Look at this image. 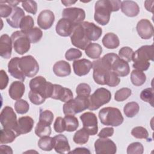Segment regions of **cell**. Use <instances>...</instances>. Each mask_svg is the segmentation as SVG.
<instances>
[{
    "label": "cell",
    "mask_w": 154,
    "mask_h": 154,
    "mask_svg": "<svg viewBox=\"0 0 154 154\" xmlns=\"http://www.w3.org/2000/svg\"><path fill=\"white\" fill-rule=\"evenodd\" d=\"M14 109L17 113L23 114L26 113L29 109V103L24 99L17 100L14 103Z\"/></svg>",
    "instance_id": "obj_44"
},
{
    "label": "cell",
    "mask_w": 154,
    "mask_h": 154,
    "mask_svg": "<svg viewBox=\"0 0 154 154\" xmlns=\"http://www.w3.org/2000/svg\"><path fill=\"white\" fill-rule=\"evenodd\" d=\"M85 52L87 57L91 59H98L102 52L101 46L96 43H90L85 49Z\"/></svg>",
    "instance_id": "obj_31"
},
{
    "label": "cell",
    "mask_w": 154,
    "mask_h": 154,
    "mask_svg": "<svg viewBox=\"0 0 154 154\" xmlns=\"http://www.w3.org/2000/svg\"><path fill=\"white\" fill-rule=\"evenodd\" d=\"M95 152L97 154H114L117 146L114 142L107 138H99L94 143Z\"/></svg>",
    "instance_id": "obj_13"
},
{
    "label": "cell",
    "mask_w": 154,
    "mask_h": 154,
    "mask_svg": "<svg viewBox=\"0 0 154 154\" xmlns=\"http://www.w3.org/2000/svg\"><path fill=\"white\" fill-rule=\"evenodd\" d=\"M22 6L28 13L35 14L37 11V4L34 1H26L22 2Z\"/></svg>",
    "instance_id": "obj_52"
},
{
    "label": "cell",
    "mask_w": 154,
    "mask_h": 154,
    "mask_svg": "<svg viewBox=\"0 0 154 154\" xmlns=\"http://www.w3.org/2000/svg\"><path fill=\"white\" fill-rule=\"evenodd\" d=\"M69 153H80V154H82V153H84V154H90L91 152L90 151L85 148V147H77V148H75L72 151H70Z\"/></svg>",
    "instance_id": "obj_57"
},
{
    "label": "cell",
    "mask_w": 154,
    "mask_h": 154,
    "mask_svg": "<svg viewBox=\"0 0 154 154\" xmlns=\"http://www.w3.org/2000/svg\"><path fill=\"white\" fill-rule=\"evenodd\" d=\"M63 119L66 131L73 132L77 129L79 126V122L74 115H66Z\"/></svg>",
    "instance_id": "obj_34"
},
{
    "label": "cell",
    "mask_w": 154,
    "mask_h": 154,
    "mask_svg": "<svg viewBox=\"0 0 154 154\" xmlns=\"http://www.w3.org/2000/svg\"><path fill=\"white\" fill-rule=\"evenodd\" d=\"M81 24L83 26L87 35L90 42L97 40L102 35V28L95 25L94 23L85 21L82 22Z\"/></svg>",
    "instance_id": "obj_21"
},
{
    "label": "cell",
    "mask_w": 154,
    "mask_h": 154,
    "mask_svg": "<svg viewBox=\"0 0 154 154\" xmlns=\"http://www.w3.org/2000/svg\"><path fill=\"white\" fill-rule=\"evenodd\" d=\"M103 46L109 49H114L119 47L120 41L118 36L112 32L106 33L102 38Z\"/></svg>",
    "instance_id": "obj_30"
},
{
    "label": "cell",
    "mask_w": 154,
    "mask_h": 154,
    "mask_svg": "<svg viewBox=\"0 0 154 154\" xmlns=\"http://www.w3.org/2000/svg\"><path fill=\"white\" fill-rule=\"evenodd\" d=\"M89 135V134L82 128L75 133L73 140L77 144H84L88 142Z\"/></svg>",
    "instance_id": "obj_38"
},
{
    "label": "cell",
    "mask_w": 154,
    "mask_h": 154,
    "mask_svg": "<svg viewBox=\"0 0 154 154\" xmlns=\"http://www.w3.org/2000/svg\"><path fill=\"white\" fill-rule=\"evenodd\" d=\"M120 82V79L113 71L111 70L108 72L106 79V85L111 87H114L118 85Z\"/></svg>",
    "instance_id": "obj_50"
},
{
    "label": "cell",
    "mask_w": 154,
    "mask_h": 154,
    "mask_svg": "<svg viewBox=\"0 0 154 154\" xmlns=\"http://www.w3.org/2000/svg\"><path fill=\"white\" fill-rule=\"evenodd\" d=\"M154 1H146L144 2V7L146 8V9L149 11H150L152 13H153V4Z\"/></svg>",
    "instance_id": "obj_59"
},
{
    "label": "cell",
    "mask_w": 154,
    "mask_h": 154,
    "mask_svg": "<svg viewBox=\"0 0 154 154\" xmlns=\"http://www.w3.org/2000/svg\"><path fill=\"white\" fill-rule=\"evenodd\" d=\"M92 67V62L85 58L76 60L73 63V69L74 73L79 76L87 75L90 72Z\"/></svg>",
    "instance_id": "obj_20"
},
{
    "label": "cell",
    "mask_w": 154,
    "mask_h": 154,
    "mask_svg": "<svg viewBox=\"0 0 154 154\" xmlns=\"http://www.w3.org/2000/svg\"><path fill=\"white\" fill-rule=\"evenodd\" d=\"M53 72L58 77H65L71 73V67L69 63L64 60L56 62L53 66Z\"/></svg>",
    "instance_id": "obj_29"
},
{
    "label": "cell",
    "mask_w": 154,
    "mask_h": 154,
    "mask_svg": "<svg viewBox=\"0 0 154 154\" xmlns=\"http://www.w3.org/2000/svg\"><path fill=\"white\" fill-rule=\"evenodd\" d=\"M34 123V120L29 116H23L19 118L14 130L17 136L30 132L32 129Z\"/></svg>",
    "instance_id": "obj_17"
},
{
    "label": "cell",
    "mask_w": 154,
    "mask_h": 154,
    "mask_svg": "<svg viewBox=\"0 0 154 154\" xmlns=\"http://www.w3.org/2000/svg\"><path fill=\"white\" fill-rule=\"evenodd\" d=\"M25 90V86L22 81H16L11 84L8 89V94L12 99L17 100L23 96Z\"/></svg>",
    "instance_id": "obj_28"
},
{
    "label": "cell",
    "mask_w": 154,
    "mask_h": 154,
    "mask_svg": "<svg viewBox=\"0 0 154 154\" xmlns=\"http://www.w3.org/2000/svg\"><path fill=\"white\" fill-rule=\"evenodd\" d=\"M19 66L25 76L31 78L37 75L39 70V65L32 55H26L20 58Z\"/></svg>",
    "instance_id": "obj_8"
},
{
    "label": "cell",
    "mask_w": 154,
    "mask_h": 154,
    "mask_svg": "<svg viewBox=\"0 0 154 154\" xmlns=\"http://www.w3.org/2000/svg\"><path fill=\"white\" fill-rule=\"evenodd\" d=\"M136 29L138 35L143 39L147 40L153 37V26L148 19H143L138 21Z\"/></svg>",
    "instance_id": "obj_15"
},
{
    "label": "cell",
    "mask_w": 154,
    "mask_h": 154,
    "mask_svg": "<svg viewBox=\"0 0 154 154\" xmlns=\"http://www.w3.org/2000/svg\"><path fill=\"white\" fill-rule=\"evenodd\" d=\"M121 11L128 17L137 16L140 13V7L137 2L133 1H123L121 2Z\"/></svg>",
    "instance_id": "obj_27"
},
{
    "label": "cell",
    "mask_w": 154,
    "mask_h": 154,
    "mask_svg": "<svg viewBox=\"0 0 154 154\" xmlns=\"http://www.w3.org/2000/svg\"><path fill=\"white\" fill-rule=\"evenodd\" d=\"M13 7L6 1H0V15L1 17H8L13 11Z\"/></svg>",
    "instance_id": "obj_53"
},
{
    "label": "cell",
    "mask_w": 154,
    "mask_h": 154,
    "mask_svg": "<svg viewBox=\"0 0 154 154\" xmlns=\"http://www.w3.org/2000/svg\"><path fill=\"white\" fill-rule=\"evenodd\" d=\"M0 152H1V153H7V154L13 153V150L11 147L6 145H1L0 146Z\"/></svg>",
    "instance_id": "obj_58"
},
{
    "label": "cell",
    "mask_w": 154,
    "mask_h": 154,
    "mask_svg": "<svg viewBox=\"0 0 154 154\" xmlns=\"http://www.w3.org/2000/svg\"><path fill=\"white\" fill-rule=\"evenodd\" d=\"M34 25V21L33 18L31 16L27 15L24 16L22 19L19 28H20L21 31L25 33L31 29L33 28Z\"/></svg>",
    "instance_id": "obj_40"
},
{
    "label": "cell",
    "mask_w": 154,
    "mask_h": 154,
    "mask_svg": "<svg viewBox=\"0 0 154 154\" xmlns=\"http://www.w3.org/2000/svg\"><path fill=\"white\" fill-rule=\"evenodd\" d=\"M0 122L4 128L15 130L17 123V116L11 107L6 106L2 109L0 114Z\"/></svg>",
    "instance_id": "obj_10"
},
{
    "label": "cell",
    "mask_w": 154,
    "mask_h": 154,
    "mask_svg": "<svg viewBox=\"0 0 154 154\" xmlns=\"http://www.w3.org/2000/svg\"><path fill=\"white\" fill-rule=\"evenodd\" d=\"M153 45H144L134 52L132 60L134 61L133 67L140 71L147 70L150 66L149 61H153Z\"/></svg>",
    "instance_id": "obj_2"
},
{
    "label": "cell",
    "mask_w": 154,
    "mask_h": 154,
    "mask_svg": "<svg viewBox=\"0 0 154 154\" xmlns=\"http://www.w3.org/2000/svg\"><path fill=\"white\" fill-rule=\"evenodd\" d=\"M28 98L31 103L34 105H41L45 102L46 99L40 94L30 90L28 93Z\"/></svg>",
    "instance_id": "obj_51"
},
{
    "label": "cell",
    "mask_w": 154,
    "mask_h": 154,
    "mask_svg": "<svg viewBox=\"0 0 154 154\" xmlns=\"http://www.w3.org/2000/svg\"><path fill=\"white\" fill-rule=\"evenodd\" d=\"M62 16L70 20L75 25L82 23L85 18V12L81 8H66L63 10Z\"/></svg>",
    "instance_id": "obj_14"
},
{
    "label": "cell",
    "mask_w": 154,
    "mask_h": 154,
    "mask_svg": "<svg viewBox=\"0 0 154 154\" xmlns=\"http://www.w3.org/2000/svg\"><path fill=\"white\" fill-rule=\"evenodd\" d=\"M83 128L90 135H94L98 132L97 119L96 114L91 112H86L80 116Z\"/></svg>",
    "instance_id": "obj_11"
},
{
    "label": "cell",
    "mask_w": 154,
    "mask_h": 154,
    "mask_svg": "<svg viewBox=\"0 0 154 154\" xmlns=\"http://www.w3.org/2000/svg\"><path fill=\"white\" fill-rule=\"evenodd\" d=\"M6 2L9 4L11 7L14 8L16 7H17V4L19 3V1H6Z\"/></svg>",
    "instance_id": "obj_60"
},
{
    "label": "cell",
    "mask_w": 154,
    "mask_h": 154,
    "mask_svg": "<svg viewBox=\"0 0 154 154\" xmlns=\"http://www.w3.org/2000/svg\"><path fill=\"white\" fill-rule=\"evenodd\" d=\"M131 81L134 85L141 86L145 83L146 76L143 71L135 69L131 73Z\"/></svg>",
    "instance_id": "obj_33"
},
{
    "label": "cell",
    "mask_w": 154,
    "mask_h": 154,
    "mask_svg": "<svg viewBox=\"0 0 154 154\" xmlns=\"http://www.w3.org/2000/svg\"><path fill=\"white\" fill-rule=\"evenodd\" d=\"M14 51L19 55L26 53L30 49L31 42L26 35L21 31H16L11 35Z\"/></svg>",
    "instance_id": "obj_7"
},
{
    "label": "cell",
    "mask_w": 154,
    "mask_h": 154,
    "mask_svg": "<svg viewBox=\"0 0 154 154\" xmlns=\"http://www.w3.org/2000/svg\"><path fill=\"white\" fill-rule=\"evenodd\" d=\"M133 54L134 51L132 48L128 46H124L119 50L118 56L120 58L128 63L132 61Z\"/></svg>",
    "instance_id": "obj_43"
},
{
    "label": "cell",
    "mask_w": 154,
    "mask_h": 154,
    "mask_svg": "<svg viewBox=\"0 0 154 154\" xmlns=\"http://www.w3.org/2000/svg\"><path fill=\"white\" fill-rule=\"evenodd\" d=\"M154 91L153 88H147L144 89L140 93V98L144 102H147L152 106H153Z\"/></svg>",
    "instance_id": "obj_42"
},
{
    "label": "cell",
    "mask_w": 154,
    "mask_h": 154,
    "mask_svg": "<svg viewBox=\"0 0 154 154\" xmlns=\"http://www.w3.org/2000/svg\"><path fill=\"white\" fill-rule=\"evenodd\" d=\"M93 77L96 83L99 85H106V79L109 70L102 63L100 58L92 62Z\"/></svg>",
    "instance_id": "obj_12"
},
{
    "label": "cell",
    "mask_w": 154,
    "mask_h": 154,
    "mask_svg": "<svg viewBox=\"0 0 154 154\" xmlns=\"http://www.w3.org/2000/svg\"><path fill=\"white\" fill-rule=\"evenodd\" d=\"M29 88L31 91L37 92L45 99H47L51 97L54 84L48 82L44 77L38 76L30 81Z\"/></svg>",
    "instance_id": "obj_6"
},
{
    "label": "cell",
    "mask_w": 154,
    "mask_h": 154,
    "mask_svg": "<svg viewBox=\"0 0 154 154\" xmlns=\"http://www.w3.org/2000/svg\"><path fill=\"white\" fill-rule=\"evenodd\" d=\"M140 110V106L135 102H130L127 103L124 108L123 111L125 116L128 117L132 118L136 116Z\"/></svg>",
    "instance_id": "obj_36"
},
{
    "label": "cell",
    "mask_w": 154,
    "mask_h": 154,
    "mask_svg": "<svg viewBox=\"0 0 154 154\" xmlns=\"http://www.w3.org/2000/svg\"><path fill=\"white\" fill-rule=\"evenodd\" d=\"M54 137L49 136H45L41 137L38 141V147L45 151H51L54 147Z\"/></svg>",
    "instance_id": "obj_35"
},
{
    "label": "cell",
    "mask_w": 154,
    "mask_h": 154,
    "mask_svg": "<svg viewBox=\"0 0 154 154\" xmlns=\"http://www.w3.org/2000/svg\"><path fill=\"white\" fill-rule=\"evenodd\" d=\"M54 114L50 110L40 111L39 116V121L44 123L51 125L53 122Z\"/></svg>",
    "instance_id": "obj_47"
},
{
    "label": "cell",
    "mask_w": 154,
    "mask_h": 154,
    "mask_svg": "<svg viewBox=\"0 0 154 154\" xmlns=\"http://www.w3.org/2000/svg\"><path fill=\"white\" fill-rule=\"evenodd\" d=\"M12 40L7 34H2L0 37V55L4 58H10L12 52Z\"/></svg>",
    "instance_id": "obj_22"
},
{
    "label": "cell",
    "mask_w": 154,
    "mask_h": 154,
    "mask_svg": "<svg viewBox=\"0 0 154 154\" xmlns=\"http://www.w3.org/2000/svg\"><path fill=\"white\" fill-rule=\"evenodd\" d=\"M76 2V1H61V3L64 4V6L68 7L72 4H74Z\"/></svg>",
    "instance_id": "obj_61"
},
{
    "label": "cell",
    "mask_w": 154,
    "mask_h": 154,
    "mask_svg": "<svg viewBox=\"0 0 154 154\" xmlns=\"http://www.w3.org/2000/svg\"><path fill=\"white\" fill-rule=\"evenodd\" d=\"M75 25V24L69 19L63 17L57 23L55 30L59 35L61 37H68L71 35Z\"/></svg>",
    "instance_id": "obj_19"
},
{
    "label": "cell",
    "mask_w": 154,
    "mask_h": 154,
    "mask_svg": "<svg viewBox=\"0 0 154 154\" xmlns=\"http://www.w3.org/2000/svg\"><path fill=\"white\" fill-rule=\"evenodd\" d=\"M82 55V52L76 48H70L68 49L65 54V58L67 61L76 60Z\"/></svg>",
    "instance_id": "obj_49"
},
{
    "label": "cell",
    "mask_w": 154,
    "mask_h": 154,
    "mask_svg": "<svg viewBox=\"0 0 154 154\" xmlns=\"http://www.w3.org/2000/svg\"><path fill=\"white\" fill-rule=\"evenodd\" d=\"M70 40L74 46L82 50H85L91 43L81 23L75 25L70 35Z\"/></svg>",
    "instance_id": "obj_9"
},
{
    "label": "cell",
    "mask_w": 154,
    "mask_h": 154,
    "mask_svg": "<svg viewBox=\"0 0 154 154\" xmlns=\"http://www.w3.org/2000/svg\"><path fill=\"white\" fill-rule=\"evenodd\" d=\"M24 16H25L24 11L20 7H16L13 8L11 14L7 18L6 20L11 27L18 28L20 27V22Z\"/></svg>",
    "instance_id": "obj_24"
},
{
    "label": "cell",
    "mask_w": 154,
    "mask_h": 154,
    "mask_svg": "<svg viewBox=\"0 0 154 154\" xmlns=\"http://www.w3.org/2000/svg\"><path fill=\"white\" fill-rule=\"evenodd\" d=\"M76 93L79 96L89 97L91 93V87L86 83H81L76 87Z\"/></svg>",
    "instance_id": "obj_48"
},
{
    "label": "cell",
    "mask_w": 154,
    "mask_h": 154,
    "mask_svg": "<svg viewBox=\"0 0 154 154\" xmlns=\"http://www.w3.org/2000/svg\"><path fill=\"white\" fill-rule=\"evenodd\" d=\"M112 71L118 76H126L128 75L130 72L129 65L128 62L120 58L119 57L112 64Z\"/></svg>",
    "instance_id": "obj_25"
},
{
    "label": "cell",
    "mask_w": 154,
    "mask_h": 154,
    "mask_svg": "<svg viewBox=\"0 0 154 154\" xmlns=\"http://www.w3.org/2000/svg\"><path fill=\"white\" fill-rule=\"evenodd\" d=\"M8 76L4 70L0 71V89L4 90L5 88L8 83Z\"/></svg>",
    "instance_id": "obj_55"
},
{
    "label": "cell",
    "mask_w": 154,
    "mask_h": 154,
    "mask_svg": "<svg viewBox=\"0 0 154 154\" xmlns=\"http://www.w3.org/2000/svg\"><path fill=\"white\" fill-rule=\"evenodd\" d=\"M54 147L55 152L58 153H69L70 150V147L69 144L67 137L62 134L57 135L54 137Z\"/></svg>",
    "instance_id": "obj_23"
},
{
    "label": "cell",
    "mask_w": 154,
    "mask_h": 154,
    "mask_svg": "<svg viewBox=\"0 0 154 154\" xmlns=\"http://www.w3.org/2000/svg\"><path fill=\"white\" fill-rule=\"evenodd\" d=\"M19 57H16L10 60L8 63V71L13 77L23 82L25 80V76L19 68Z\"/></svg>",
    "instance_id": "obj_26"
},
{
    "label": "cell",
    "mask_w": 154,
    "mask_h": 154,
    "mask_svg": "<svg viewBox=\"0 0 154 154\" xmlns=\"http://www.w3.org/2000/svg\"><path fill=\"white\" fill-rule=\"evenodd\" d=\"M73 93L70 89L64 87L59 84H54L53 91L51 98L66 102L73 99Z\"/></svg>",
    "instance_id": "obj_16"
},
{
    "label": "cell",
    "mask_w": 154,
    "mask_h": 154,
    "mask_svg": "<svg viewBox=\"0 0 154 154\" xmlns=\"http://www.w3.org/2000/svg\"><path fill=\"white\" fill-rule=\"evenodd\" d=\"M31 43H35L39 42L42 36L43 32L38 27H34L25 33Z\"/></svg>",
    "instance_id": "obj_39"
},
{
    "label": "cell",
    "mask_w": 154,
    "mask_h": 154,
    "mask_svg": "<svg viewBox=\"0 0 154 154\" xmlns=\"http://www.w3.org/2000/svg\"><path fill=\"white\" fill-rule=\"evenodd\" d=\"M88 97L78 96L75 99L65 102L63 111L65 115H75L88 109Z\"/></svg>",
    "instance_id": "obj_4"
},
{
    "label": "cell",
    "mask_w": 154,
    "mask_h": 154,
    "mask_svg": "<svg viewBox=\"0 0 154 154\" xmlns=\"http://www.w3.org/2000/svg\"><path fill=\"white\" fill-rule=\"evenodd\" d=\"M119 0H99L94 5V20L101 25H106L110 19L111 12L119 10L121 5Z\"/></svg>",
    "instance_id": "obj_1"
},
{
    "label": "cell",
    "mask_w": 154,
    "mask_h": 154,
    "mask_svg": "<svg viewBox=\"0 0 154 154\" xmlns=\"http://www.w3.org/2000/svg\"><path fill=\"white\" fill-rule=\"evenodd\" d=\"M132 135L138 139H147L149 133L147 130L142 126H136L131 131Z\"/></svg>",
    "instance_id": "obj_45"
},
{
    "label": "cell",
    "mask_w": 154,
    "mask_h": 154,
    "mask_svg": "<svg viewBox=\"0 0 154 154\" xmlns=\"http://www.w3.org/2000/svg\"><path fill=\"white\" fill-rule=\"evenodd\" d=\"M99 118L102 124L111 126H119L124 120L121 111L114 107H105L101 109L99 112Z\"/></svg>",
    "instance_id": "obj_3"
},
{
    "label": "cell",
    "mask_w": 154,
    "mask_h": 154,
    "mask_svg": "<svg viewBox=\"0 0 154 154\" xmlns=\"http://www.w3.org/2000/svg\"><path fill=\"white\" fill-rule=\"evenodd\" d=\"M18 137L16 132L11 129L3 128L1 130L0 142L1 144H8L12 143Z\"/></svg>",
    "instance_id": "obj_32"
},
{
    "label": "cell",
    "mask_w": 154,
    "mask_h": 154,
    "mask_svg": "<svg viewBox=\"0 0 154 154\" xmlns=\"http://www.w3.org/2000/svg\"><path fill=\"white\" fill-rule=\"evenodd\" d=\"M114 128L112 127H106L101 129L97 136L99 138H108L111 137L114 134Z\"/></svg>",
    "instance_id": "obj_56"
},
{
    "label": "cell",
    "mask_w": 154,
    "mask_h": 154,
    "mask_svg": "<svg viewBox=\"0 0 154 154\" xmlns=\"http://www.w3.org/2000/svg\"><path fill=\"white\" fill-rule=\"evenodd\" d=\"M143 152V146L140 142L132 143L130 144L127 147L128 154H142Z\"/></svg>",
    "instance_id": "obj_46"
},
{
    "label": "cell",
    "mask_w": 154,
    "mask_h": 154,
    "mask_svg": "<svg viewBox=\"0 0 154 154\" xmlns=\"http://www.w3.org/2000/svg\"><path fill=\"white\" fill-rule=\"evenodd\" d=\"M54 129L56 132L62 133L66 131L64 120L61 117H57L54 123Z\"/></svg>",
    "instance_id": "obj_54"
},
{
    "label": "cell",
    "mask_w": 154,
    "mask_h": 154,
    "mask_svg": "<svg viewBox=\"0 0 154 154\" xmlns=\"http://www.w3.org/2000/svg\"><path fill=\"white\" fill-rule=\"evenodd\" d=\"M132 94V90L126 87L118 90L114 95V99L117 102H123L126 100Z\"/></svg>",
    "instance_id": "obj_41"
},
{
    "label": "cell",
    "mask_w": 154,
    "mask_h": 154,
    "mask_svg": "<svg viewBox=\"0 0 154 154\" xmlns=\"http://www.w3.org/2000/svg\"><path fill=\"white\" fill-rule=\"evenodd\" d=\"M55 21L54 13L49 10L42 11L37 17V24L39 27L45 30L49 29Z\"/></svg>",
    "instance_id": "obj_18"
},
{
    "label": "cell",
    "mask_w": 154,
    "mask_h": 154,
    "mask_svg": "<svg viewBox=\"0 0 154 154\" xmlns=\"http://www.w3.org/2000/svg\"><path fill=\"white\" fill-rule=\"evenodd\" d=\"M35 134L40 138L45 136H49L51 134V126L39 121L35 128Z\"/></svg>",
    "instance_id": "obj_37"
},
{
    "label": "cell",
    "mask_w": 154,
    "mask_h": 154,
    "mask_svg": "<svg viewBox=\"0 0 154 154\" xmlns=\"http://www.w3.org/2000/svg\"><path fill=\"white\" fill-rule=\"evenodd\" d=\"M111 99V92L103 87L96 89L94 92L88 97L89 110L94 111L99 109L101 106L108 103Z\"/></svg>",
    "instance_id": "obj_5"
}]
</instances>
